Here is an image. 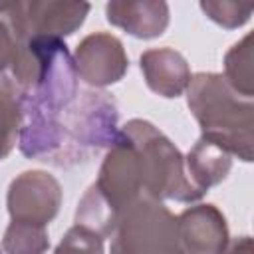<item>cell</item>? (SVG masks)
Returning a JSON list of instances; mask_svg holds the SVG:
<instances>
[{"label": "cell", "mask_w": 254, "mask_h": 254, "mask_svg": "<svg viewBox=\"0 0 254 254\" xmlns=\"http://www.w3.org/2000/svg\"><path fill=\"white\" fill-rule=\"evenodd\" d=\"M34 65L30 77L12 91L20 109V153L34 161L60 165L64 125L79 97V77L64 40L30 38Z\"/></svg>", "instance_id": "cell-1"}, {"label": "cell", "mask_w": 254, "mask_h": 254, "mask_svg": "<svg viewBox=\"0 0 254 254\" xmlns=\"http://www.w3.org/2000/svg\"><path fill=\"white\" fill-rule=\"evenodd\" d=\"M187 105L200 127V137L244 163L252 161L254 103L238 95L222 73H194L187 87Z\"/></svg>", "instance_id": "cell-2"}, {"label": "cell", "mask_w": 254, "mask_h": 254, "mask_svg": "<svg viewBox=\"0 0 254 254\" xmlns=\"http://www.w3.org/2000/svg\"><path fill=\"white\" fill-rule=\"evenodd\" d=\"M133 143L145 196L155 200L196 202L204 196L185 169V157L175 143L147 119H129L121 129Z\"/></svg>", "instance_id": "cell-3"}, {"label": "cell", "mask_w": 254, "mask_h": 254, "mask_svg": "<svg viewBox=\"0 0 254 254\" xmlns=\"http://www.w3.org/2000/svg\"><path fill=\"white\" fill-rule=\"evenodd\" d=\"M111 254H183L177 216L163 200L141 196L125 206L111 232Z\"/></svg>", "instance_id": "cell-4"}, {"label": "cell", "mask_w": 254, "mask_h": 254, "mask_svg": "<svg viewBox=\"0 0 254 254\" xmlns=\"http://www.w3.org/2000/svg\"><path fill=\"white\" fill-rule=\"evenodd\" d=\"M89 10L91 6L87 2H0V14L8 22L18 42H26L30 38L64 40L83 26Z\"/></svg>", "instance_id": "cell-5"}, {"label": "cell", "mask_w": 254, "mask_h": 254, "mask_svg": "<svg viewBox=\"0 0 254 254\" xmlns=\"http://www.w3.org/2000/svg\"><path fill=\"white\" fill-rule=\"evenodd\" d=\"M62 185L48 171L32 169L16 175L8 187L6 206L10 220L48 226L62 206Z\"/></svg>", "instance_id": "cell-6"}, {"label": "cell", "mask_w": 254, "mask_h": 254, "mask_svg": "<svg viewBox=\"0 0 254 254\" xmlns=\"http://www.w3.org/2000/svg\"><path fill=\"white\" fill-rule=\"evenodd\" d=\"M71 58L77 77L95 89L121 81L129 69V58L123 42L107 32H93L85 36Z\"/></svg>", "instance_id": "cell-7"}, {"label": "cell", "mask_w": 254, "mask_h": 254, "mask_svg": "<svg viewBox=\"0 0 254 254\" xmlns=\"http://www.w3.org/2000/svg\"><path fill=\"white\" fill-rule=\"evenodd\" d=\"M183 254H220L228 240V224L214 204H194L177 214Z\"/></svg>", "instance_id": "cell-8"}, {"label": "cell", "mask_w": 254, "mask_h": 254, "mask_svg": "<svg viewBox=\"0 0 254 254\" xmlns=\"http://www.w3.org/2000/svg\"><path fill=\"white\" fill-rule=\"evenodd\" d=\"M105 18L133 38L153 40L165 34L171 12L161 0H113L105 4Z\"/></svg>", "instance_id": "cell-9"}, {"label": "cell", "mask_w": 254, "mask_h": 254, "mask_svg": "<svg viewBox=\"0 0 254 254\" xmlns=\"http://www.w3.org/2000/svg\"><path fill=\"white\" fill-rule=\"evenodd\" d=\"M139 65L147 87L167 99L183 95L192 77L189 62L173 48H155L143 52Z\"/></svg>", "instance_id": "cell-10"}, {"label": "cell", "mask_w": 254, "mask_h": 254, "mask_svg": "<svg viewBox=\"0 0 254 254\" xmlns=\"http://www.w3.org/2000/svg\"><path fill=\"white\" fill-rule=\"evenodd\" d=\"M185 169L192 185L206 194L210 187L220 185L228 177L232 169V155L212 141L198 137L185 157Z\"/></svg>", "instance_id": "cell-11"}, {"label": "cell", "mask_w": 254, "mask_h": 254, "mask_svg": "<svg viewBox=\"0 0 254 254\" xmlns=\"http://www.w3.org/2000/svg\"><path fill=\"white\" fill-rule=\"evenodd\" d=\"M252 34H246L224 54V79L242 97H254V75H252Z\"/></svg>", "instance_id": "cell-12"}, {"label": "cell", "mask_w": 254, "mask_h": 254, "mask_svg": "<svg viewBox=\"0 0 254 254\" xmlns=\"http://www.w3.org/2000/svg\"><path fill=\"white\" fill-rule=\"evenodd\" d=\"M48 248H50L48 226L10 220V224L4 230L2 250L6 254H46Z\"/></svg>", "instance_id": "cell-13"}, {"label": "cell", "mask_w": 254, "mask_h": 254, "mask_svg": "<svg viewBox=\"0 0 254 254\" xmlns=\"http://www.w3.org/2000/svg\"><path fill=\"white\" fill-rule=\"evenodd\" d=\"M20 109L14 95L0 85V161L6 159L18 143Z\"/></svg>", "instance_id": "cell-14"}, {"label": "cell", "mask_w": 254, "mask_h": 254, "mask_svg": "<svg viewBox=\"0 0 254 254\" xmlns=\"http://www.w3.org/2000/svg\"><path fill=\"white\" fill-rule=\"evenodd\" d=\"M54 254H103V238L85 226L73 224L65 230Z\"/></svg>", "instance_id": "cell-15"}, {"label": "cell", "mask_w": 254, "mask_h": 254, "mask_svg": "<svg viewBox=\"0 0 254 254\" xmlns=\"http://www.w3.org/2000/svg\"><path fill=\"white\" fill-rule=\"evenodd\" d=\"M200 10L206 14V18L226 30L244 26L252 16V6H242L236 2H200Z\"/></svg>", "instance_id": "cell-16"}, {"label": "cell", "mask_w": 254, "mask_h": 254, "mask_svg": "<svg viewBox=\"0 0 254 254\" xmlns=\"http://www.w3.org/2000/svg\"><path fill=\"white\" fill-rule=\"evenodd\" d=\"M18 56V40L6 20H0V79L12 69Z\"/></svg>", "instance_id": "cell-17"}, {"label": "cell", "mask_w": 254, "mask_h": 254, "mask_svg": "<svg viewBox=\"0 0 254 254\" xmlns=\"http://www.w3.org/2000/svg\"><path fill=\"white\" fill-rule=\"evenodd\" d=\"M220 254H252V238L250 236H238L228 240L226 248Z\"/></svg>", "instance_id": "cell-18"}, {"label": "cell", "mask_w": 254, "mask_h": 254, "mask_svg": "<svg viewBox=\"0 0 254 254\" xmlns=\"http://www.w3.org/2000/svg\"><path fill=\"white\" fill-rule=\"evenodd\" d=\"M0 254H2V250H0Z\"/></svg>", "instance_id": "cell-19"}]
</instances>
